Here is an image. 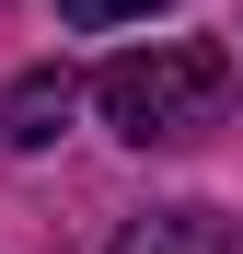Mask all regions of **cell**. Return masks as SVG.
<instances>
[{
    "label": "cell",
    "mask_w": 243,
    "mask_h": 254,
    "mask_svg": "<svg viewBox=\"0 0 243 254\" xmlns=\"http://www.w3.org/2000/svg\"><path fill=\"white\" fill-rule=\"evenodd\" d=\"M220 93H232V58H220V47H197V35H174V47H128L116 69H93L104 127H116V139H139V150L197 139V127L220 116Z\"/></svg>",
    "instance_id": "obj_1"
},
{
    "label": "cell",
    "mask_w": 243,
    "mask_h": 254,
    "mask_svg": "<svg viewBox=\"0 0 243 254\" xmlns=\"http://www.w3.org/2000/svg\"><path fill=\"white\" fill-rule=\"evenodd\" d=\"M70 104H81V81L47 58V69H23L12 81V104H0V139H12V150H47L58 139V127H70Z\"/></svg>",
    "instance_id": "obj_2"
},
{
    "label": "cell",
    "mask_w": 243,
    "mask_h": 254,
    "mask_svg": "<svg viewBox=\"0 0 243 254\" xmlns=\"http://www.w3.org/2000/svg\"><path fill=\"white\" fill-rule=\"evenodd\" d=\"M104 254H232V220L220 208H151V220H128Z\"/></svg>",
    "instance_id": "obj_3"
},
{
    "label": "cell",
    "mask_w": 243,
    "mask_h": 254,
    "mask_svg": "<svg viewBox=\"0 0 243 254\" xmlns=\"http://www.w3.org/2000/svg\"><path fill=\"white\" fill-rule=\"evenodd\" d=\"M128 12H162V0H58V23H70V35H93V23H128Z\"/></svg>",
    "instance_id": "obj_4"
}]
</instances>
